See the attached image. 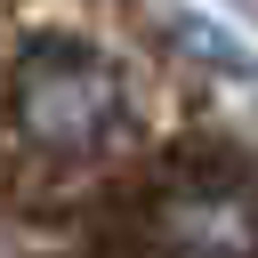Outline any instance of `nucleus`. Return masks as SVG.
I'll list each match as a JSON object with an SVG mask.
<instances>
[{"label":"nucleus","instance_id":"f257e3e1","mask_svg":"<svg viewBox=\"0 0 258 258\" xmlns=\"http://www.w3.org/2000/svg\"><path fill=\"white\" fill-rule=\"evenodd\" d=\"M8 105H16V129H24L40 153H97V145H113L121 121H129L121 64H113L105 48H89V40H64V32H48V40H32V48L16 56Z\"/></svg>","mask_w":258,"mask_h":258},{"label":"nucleus","instance_id":"7ed1b4c3","mask_svg":"<svg viewBox=\"0 0 258 258\" xmlns=\"http://www.w3.org/2000/svg\"><path fill=\"white\" fill-rule=\"evenodd\" d=\"M218 8H226L234 24H250V32H258V0H218Z\"/></svg>","mask_w":258,"mask_h":258},{"label":"nucleus","instance_id":"f03ea898","mask_svg":"<svg viewBox=\"0 0 258 258\" xmlns=\"http://www.w3.org/2000/svg\"><path fill=\"white\" fill-rule=\"evenodd\" d=\"M153 234L169 258H258V185L234 169H202L161 194Z\"/></svg>","mask_w":258,"mask_h":258}]
</instances>
